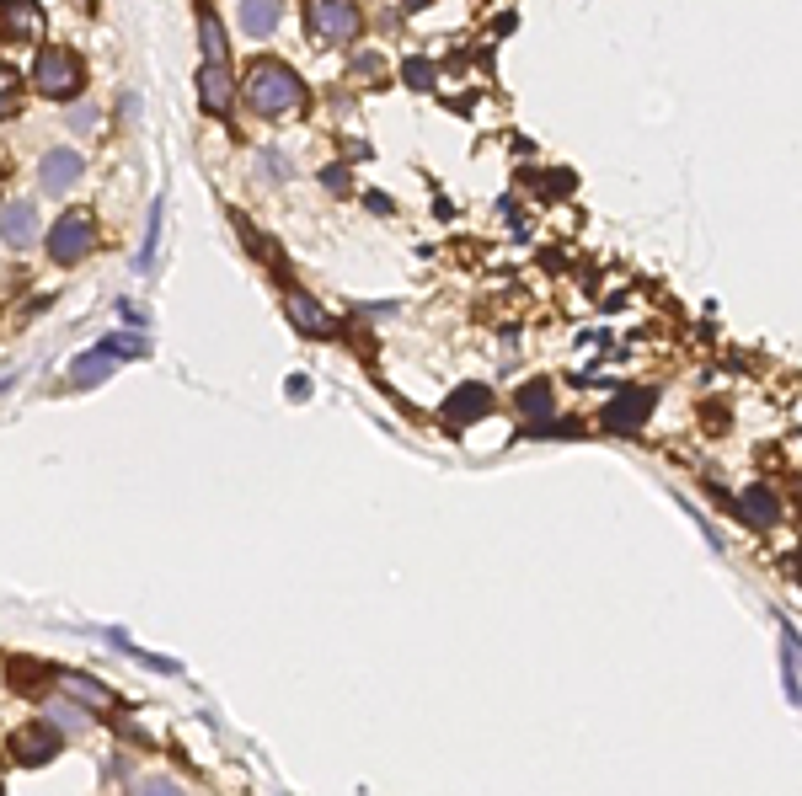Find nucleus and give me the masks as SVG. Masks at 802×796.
Returning a JSON list of instances; mask_svg holds the SVG:
<instances>
[{"label":"nucleus","instance_id":"1","mask_svg":"<svg viewBox=\"0 0 802 796\" xmlns=\"http://www.w3.org/2000/svg\"><path fill=\"white\" fill-rule=\"evenodd\" d=\"M246 102L262 118H284L295 107H305V81L289 65H279V59H257L252 75H246Z\"/></svg>","mask_w":802,"mask_h":796},{"label":"nucleus","instance_id":"2","mask_svg":"<svg viewBox=\"0 0 802 796\" xmlns=\"http://www.w3.org/2000/svg\"><path fill=\"white\" fill-rule=\"evenodd\" d=\"M359 27L364 17L353 0H311L305 6V38H316V43H353Z\"/></svg>","mask_w":802,"mask_h":796},{"label":"nucleus","instance_id":"3","mask_svg":"<svg viewBox=\"0 0 802 796\" xmlns=\"http://www.w3.org/2000/svg\"><path fill=\"white\" fill-rule=\"evenodd\" d=\"M91 246H97V220H91L86 209H70L59 214L54 230H49V257L59 262V268H70V262H81Z\"/></svg>","mask_w":802,"mask_h":796},{"label":"nucleus","instance_id":"4","mask_svg":"<svg viewBox=\"0 0 802 796\" xmlns=\"http://www.w3.org/2000/svg\"><path fill=\"white\" fill-rule=\"evenodd\" d=\"M33 81H38V91H43V97L65 102V97H75V91L86 86V70H81V59H75L70 49H49V54H38Z\"/></svg>","mask_w":802,"mask_h":796},{"label":"nucleus","instance_id":"5","mask_svg":"<svg viewBox=\"0 0 802 796\" xmlns=\"http://www.w3.org/2000/svg\"><path fill=\"white\" fill-rule=\"evenodd\" d=\"M59 727L54 722H33V727H22L17 738H11V759L17 764H49L54 754H59Z\"/></svg>","mask_w":802,"mask_h":796},{"label":"nucleus","instance_id":"6","mask_svg":"<svg viewBox=\"0 0 802 796\" xmlns=\"http://www.w3.org/2000/svg\"><path fill=\"white\" fill-rule=\"evenodd\" d=\"M81 177H86V161L75 150H65V145L49 150V155H43V166H38V182L49 187V193H70Z\"/></svg>","mask_w":802,"mask_h":796},{"label":"nucleus","instance_id":"7","mask_svg":"<svg viewBox=\"0 0 802 796\" xmlns=\"http://www.w3.org/2000/svg\"><path fill=\"white\" fill-rule=\"evenodd\" d=\"M0 33L11 43H27L43 33V6L38 0H0Z\"/></svg>","mask_w":802,"mask_h":796},{"label":"nucleus","instance_id":"8","mask_svg":"<svg viewBox=\"0 0 802 796\" xmlns=\"http://www.w3.org/2000/svg\"><path fill=\"white\" fill-rule=\"evenodd\" d=\"M0 241L11 246V252H22V246H33L38 241V209L27 204H6V214H0Z\"/></svg>","mask_w":802,"mask_h":796},{"label":"nucleus","instance_id":"9","mask_svg":"<svg viewBox=\"0 0 802 796\" xmlns=\"http://www.w3.org/2000/svg\"><path fill=\"white\" fill-rule=\"evenodd\" d=\"M198 102H204L209 113H230V102H236L230 65H204V70H198Z\"/></svg>","mask_w":802,"mask_h":796},{"label":"nucleus","instance_id":"10","mask_svg":"<svg viewBox=\"0 0 802 796\" xmlns=\"http://www.w3.org/2000/svg\"><path fill=\"white\" fill-rule=\"evenodd\" d=\"M487 407H492V390H487V385H460L455 396L444 401V423H450V428H466L471 417H482Z\"/></svg>","mask_w":802,"mask_h":796},{"label":"nucleus","instance_id":"11","mask_svg":"<svg viewBox=\"0 0 802 796\" xmlns=\"http://www.w3.org/2000/svg\"><path fill=\"white\" fill-rule=\"evenodd\" d=\"M198 43H204L209 65H230V43H225V22L209 0H198Z\"/></svg>","mask_w":802,"mask_h":796},{"label":"nucleus","instance_id":"12","mask_svg":"<svg viewBox=\"0 0 802 796\" xmlns=\"http://www.w3.org/2000/svg\"><path fill=\"white\" fill-rule=\"evenodd\" d=\"M113 369H118V353L102 342V348H86V353L70 364V385H102Z\"/></svg>","mask_w":802,"mask_h":796},{"label":"nucleus","instance_id":"13","mask_svg":"<svg viewBox=\"0 0 802 796\" xmlns=\"http://www.w3.org/2000/svg\"><path fill=\"white\" fill-rule=\"evenodd\" d=\"M653 412V390H626L621 401H610V412H605V423L615 428V433H631L642 423V417Z\"/></svg>","mask_w":802,"mask_h":796},{"label":"nucleus","instance_id":"14","mask_svg":"<svg viewBox=\"0 0 802 796\" xmlns=\"http://www.w3.org/2000/svg\"><path fill=\"white\" fill-rule=\"evenodd\" d=\"M738 513H744L754 529H770V524H781V497L770 492V487H744V497H738Z\"/></svg>","mask_w":802,"mask_h":796},{"label":"nucleus","instance_id":"15","mask_svg":"<svg viewBox=\"0 0 802 796\" xmlns=\"http://www.w3.org/2000/svg\"><path fill=\"white\" fill-rule=\"evenodd\" d=\"M289 316H295V326H300V332H311V337H332L337 332L327 310H321L316 300H305V294H289Z\"/></svg>","mask_w":802,"mask_h":796},{"label":"nucleus","instance_id":"16","mask_svg":"<svg viewBox=\"0 0 802 796\" xmlns=\"http://www.w3.org/2000/svg\"><path fill=\"white\" fill-rule=\"evenodd\" d=\"M279 27V0H241V33L268 38Z\"/></svg>","mask_w":802,"mask_h":796},{"label":"nucleus","instance_id":"17","mask_svg":"<svg viewBox=\"0 0 802 796\" xmlns=\"http://www.w3.org/2000/svg\"><path fill=\"white\" fill-rule=\"evenodd\" d=\"M59 684H65V690H70L75 700H81L86 711H113V706H118L113 690H102V684H97V679H86V674H65Z\"/></svg>","mask_w":802,"mask_h":796},{"label":"nucleus","instance_id":"18","mask_svg":"<svg viewBox=\"0 0 802 796\" xmlns=\"http://www.w3.org/2000/svg\"><path fill=\"white\" fill-rule=\"evenodd\" d=\"M519 412H524V417H546V412H551V385H546V380H530V385H524V390H519Z\"/></svg>","mask_w":802,"mask_h":796},{"label":"nucleus","instance_id":"19","mask_svg":"<svg viewBox=\"0 0 802 796\" xmlns=\"http://www.w3.org/2000/svg\"><path fill=\"white\" fill-rule=\"evenodd\" d=\"M22 107V75L11 65H0V118H11Z\"/></svg>","mask_w":802,"mask_h":796},{"label":"nucleus","instance_id":"20","mask_svg":"<svg viewBox=\"0 0 802 796\" xmlns=\"http://www.w3.org/2000/svg\"><path fill=\"white\" fill-rule=\"evenodd\" d=\"M156 252H161V204L150 209V230H145V252H140V273L156 268Z\"/></svg>","mask_w":802,"mask_h":796},{"label":"nucleus","instance_id":"21","mask_svg":"<svg viewBox=\"0 0 802 796\" xmlns=\"http://www.w3.org/2000/svg\"><path fill=\"white\" fill-rule=\"evenodd\" d=\"M401 75H407V86H418V91H428V86L439 81V75H434V65H428V59H407V70H401Z\"/></svg>","mask_w":802,"mask_h":796},{"label":"nucleus","instance_id":"22","mask_svg":"<svg viewBox=\"0 0 802 796\" xmlns=\"http://www.w3.org/2000/svg\"><path fill=\"white\" fill-rule=\"evenodd\" d=\"M107 348L123 353V358H145V353H150V342H145V337H107Z\"/></svg>","mask_w":802,"mask_h":796},{"label":"nucleus","instance_id":"23","mask_svg":"<svg viewBox=\"0 0 802 796\" xmlns=\"http://www.w3.org/2000/svg\"><path fill=\"white\" fill-rule=\"evenodd\" d=\"M140 796H182V786H172V780H145Z\"/></svg>","mask_w":802,"mask_h":796},{"label":"nucleus","instance_id":"24","mask_svg":"<svg viewBox=\"0 0 802 796\" xmlns=\"http://www.w3.org/2000/svg\"><path fill=\"white\" fill-rule=\"evenodd\" d=\"M321 182H327L332 193H348V171L343 166H327V171H321Z\"/></svg>","mask_w":802,"mask_h":796},{"label":"nucleus","instance_id":"25","mask_svg":"<svg viewBox=\"0 0 802 796\" xmlns=\"http://www.w3.org/2000/svg\"><path fill=\"white\" fill-rule=\"evenodd\" d=\"M359 75H364V81H375V75H380V54H359Z\"/></svg>","mask_w":802,"mask_h":796}]
</instances>
